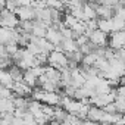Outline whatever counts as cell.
Listing matches in <instances>:
<instances>
[{
  "instance_id": "obj_14",
  "label": "cell",
  "mask_w": 125,
  "mask_h": 125,
  "mask_svg": "<svg viewBox=\"0 0 125 125\" xmlns=\"http://www.w3.org/2000/svg\"><path fill=\"white\" fill-rule=\"evenodd\" d=\"M37 80H38V77L31 71V68L24 71V78H22V81H24V83H27L31 88L37 87Z\"/></svg>"
},
{
  "instance_id": "obj_19",
  "label": "cell",
  "mask_w": 125,
  "mask_h": 125,
  "mask_svg": "<svg viewBox=\"0 0 125 125\" xmlns=\"http://www.w3.org/2000/svg\"><path fill=\"white\" fill-rule=\"evenodd\" d=\"M113 15H116V16H119V18L125 19V5H118V6L115 8Z\"/></svg>"
},
{
  "instance_id": "obj_20",
  "label": "cell",
  "mask_w": 125,
  "mask_h": 125,
  "mask_svg": "<svg viewBox=\"0 0 125 125\" xmlns=\"http://www.w3.org/2000/svg\"><path fill=\"white\" fill-rule=\"evenodd\" d=\"M121 84H124V85H125V74L121 77Z\"/></svg>"
},
{
  "instance_id": "obj_16",
  "label": "cell",
  "mask_w": 125,
  "mask_h": 125,
  "mask_svg": "<svg viewBox=\"0 0 125 125\" xmlns=\"http://www.w3.org/2000/svg\"><path fill=\"white\" fill-rule=\"evenodd\" d=\"M112 22H113V32L115 31H121V30H125V19L113 15L112 16Z\"/></svg>"
},
{
  "instance_id": "obj_13",
  "label": "cell",
  "mask_w": 125,
  "mask_h": 125,
  "mask_svg": "<svg viewBox=\"0 0 125 125\" xmlns=\"http://www.w3.org/2000/svg\"><path fill=\"white\" fill-rule=\"evenodd\" d=\"M13 83H15V80L12 78L9 69H0V84L8 87V88H12Z\"/></svg>"
},
{
  "instance_id": "obj_6",
  "label": "cell",
  "mask_w": 125,
  "mask_h": 125,
  "mask_svg": "<svg viewBox=\"0 0 125 125\" xmlns=\"http://www.w3.org/2000/svg\"><path fill=\"white\" fill-rule=\"evenodd\" d=\"M12 91H13V94H15V96L30 97V96H31L32 88H31L27 83H24V81H15V83H13V85H12Z\"/></svg>"
},
{
  "instance_id": "obj_2",
  "label": "cell",
  "mask_w": 125,
  "mask_h": 125,
  "mask_svg": "<svg viewBox=\"0 0 125 125\" xmlns=\"http://www.w3.org/2000/svg\"><path fill=\"white\" fill-rule=\"evenodd\" d=\"M88 38H90V43L94 47H106L107 41H109V34L102 31L100 28H96L88 34Z\"/></svg>"
},
{
  "instance_id": "obj_7",
  "label": "cell",
  "mask_w": 125,
  "mask_h": 125,
  "mask_svg": "<svg viewBox=\"0 0 125 125\" xmlns=\"http://www.w3.org/2000/svg\"><path fill=\"white\" fill-rule=\"evenodd\" d=\"M47 28H49V25H47L44 21L34 19V21H32V30H31V34L35 35V37H46Z\"/></svg>"
},
{
  "instance_id": "obj_10",
  "label": "cell",
  "mask_w": 125,
  "mask_h": 125,
  "mask_svg": "<svg viewBox=\"0 0 125 125\" xmlns=\"http://www.w3.org/2000/svg\"><path fill=\"white\" fill-rule=\"evenodd\" d=\"M96 12H97V18H112L115 9L112 6H107V5L96 3Z\"/></svg>"
},
{
  "instance_id": "obj_15",
  "label": "cell",
  "mask_w": 125,
  "mask_h": 125,
  "mask_svg": "<svg viewBox=\"0 0 125 125\" xmlns=\"http://www.w3.org/2000/svg\"><path fill=\"white\" fill-rule=\"evenodd\" d=\"M9 72H10V75H12V78L15 81H22V78H24V69H21L16 63H12L9 66Z\"/></svg>"
},
{
  "instance_id": "obj_12",
  "label": "cell",
  "mask_w": 125,
  "mask_h": 125,
  "mask_svg": "<svg viewBox=\"0 0 125 125\" xmlns=\"http://www.w3.org/2000/svg\"><path fill=\"white\" fill-rule=\"evenodd\" d=\"M97 28H100L102 31L110 34L113 32V22L112 18H97Z\"/></svg>"
},
{
  "instance_id": "obj_1",
  "label": "cell",
  "mask_w": 125,
  "mask_h": 125,
  "mask_svg": "<svg viewBox=\"0 0 125 125\" xmlns=\"http://www.w3.org/2000/svg\"><path fill=\"white\" fill-rule=\"evenodd\" d=\"M47 63L57 68V69H65L68 68V63H69V57L65 52H62V50H52L49 53V57H47Z\"/></svg>"
},
{
  "instance_id": "obj_3",
  "label": "cell",
  "mask_w": 125,
  "mask_h": 125,
  "mask_svg": "<svg viewBox=\"0 0 125 125\" xmlns=\"http://www.w3.org/2000/svg\"><path fill=\"white\" fill-rule=\"evenodd\" d=\"M107 46L113 50H119V49H125V30L121 31H115L110 32Z\"/></svg>"
},
{
  "instance_id": "obj_18",
  "label": "cell",
  "mask_w": 125,
  "mask_h": 125,
  "mask_svg": "<svg viewBox=\"0 0 125 125\" xmlns=\"http://www.w3.org/2000/svg\"><path fill=\"white\" fill-rule=\"evenodd\" d=\"M22 119H24V124H37V122H35V118H34V115H32L30 110H27V112L24 113Z\"/></svg>"
},
{
  "instance_id": "obj_5",
  "label": "cell",
  "mask_w": 125,
  "mask_h": 125,
  "mask_svg": "<svg viewBox=\"0 0 125 125\" xmlns=\"http://www.w3.org/2000/svg\"><path fill=\"white\" fill-rule=\"evenodd\" d=\"M46 38H47L52 44H54V47H56L57 44H60V41H62V38H63V35H62V31H60L59 28H56V27L52 24V25H49V28H47Z\"/></svg>"
},
{
  "instance_id": "obj_4",
  "label": "cell",
  "mask_w": 125,
  "mask_h": 125,
  "mask_svg": "<svg viewBox=\"0 0 125 125\" xmlns=\"http://www.w3.org/2000/svg\"><path fill=\"white\" fill-rule=\"evenodd\" d=\"M19 18V21H34L35 19V9L32 5L30 6H19L15 12Z\"/></svg>"
},
{
  "instance_id": "obj_9",
  "label": "cell",
  "mask_w": 125,
  "mask_h": 125,
  "mask_svg": "<svg viewBox=\"0 0 125 125\" xmlns=\"http://www.w3.org/2000/svg\"><path fill=\"white\" fill-rule=\"evenodd\" d=\"M15 112V102L13 97L10 99H0V115H5V113H13Z\"/></svg>"
},
{
  "instance_id": "obj_11",
  "label": "cell",
  "mask_w": 125,
  "mask_h": 125,
  "mask_svg": "<svg viewBox=\"0 0 125 125\" xmlns=\"http://www.w3.org/2000/svg\"><path fill=\"white\" fill-rule=\"evenodd\" d=\"M83 13H84V21L97 18V12H96V3L85 2V3L83 5Z\"/></svg>"
},
{
  "instance_id": "obj_8",
  "label": "cell",
  "mask_w": 125,
  "mask_h": 125,
  "mask_svg": "<svg viewBox=\"0 0 125 125\" xmlns=\"http://www.w3.org/2000/svg\"><path fill=\"white\" fill-rule=\"evenodd\" d=\"M104 113H106V110L103 107L91 104L90 109H88V113H87V119H90L93 122H102V118H103Z\"/></svg>"
},
{
  "instance_id": "obj_17",
  "label": "cell",
  "mask_w": 125,
  "mask_h": 125,
  "mask_svg": "<svg viewBox=\"0 0 125 125\" xmlns=\"http://www.w3.org/2000/svg\"><path fill=\"white\" fill-rule=\"evenodd\" d=\"M115 106L119 113H125V97H115Z\"/></svg>"
}]
</instances>
